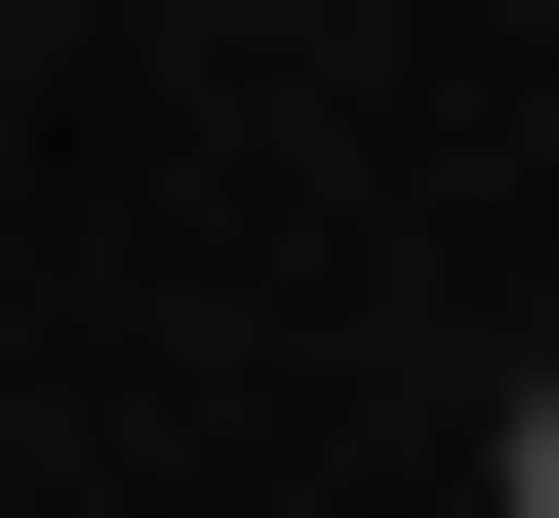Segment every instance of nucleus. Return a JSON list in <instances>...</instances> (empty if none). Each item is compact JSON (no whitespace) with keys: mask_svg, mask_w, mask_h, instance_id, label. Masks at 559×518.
Returning a JSON list of instances; mask_svg holds the SVG:
<instances>
[{"mask_svg":"<svg viewBox=\"0 0 559 518\" xmlns=\"http://www.w3.org/2000/svg\"><path fill=\"white\" fill-rule=\"evenodd\" d=\"M479 518H559V399H520V438H479Z\"/></svg>","mask_w":559,"mask_h":518,"instance_id":"f257e3e1","label":"nucleus"}]
</instances>
